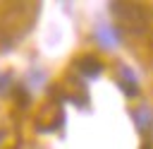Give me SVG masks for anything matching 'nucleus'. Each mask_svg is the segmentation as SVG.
Returning a JSON list of instances; mask_svg holds the SVG:
<instances>
[{"label": "nucleus", "instance_id": "f257e3e1", "mask_svg": "<svg viewBox=\"0 0 153 149\" xmlns=\"http://www.w3.org/2000/svg\"><path fill=\"white\" fill-rule=\"evenodd\" d=\"M110 12H112L117 26L134 34V36L146 34V29L151 24V17H148L146 7L139 5V2H110Z\"/></svg>", "mask_w": 153, "mask_h": 149}, {"label": "nucleus", "instance_id": "f03ea898", "mask_svg": "<svg viewBox=\"0 0 153 149\" xmlns=\"http://www.w3.org/2000/svg\"><path fill=\"white\" fill-rule=\"evenodd\" d=\"M76 70L84 74V77H98L103 72V62L96 58V55H84L76 60Z\"/></svg>", "mask_w": 153, "mask_h": 149}, {"label": "nucleus", "instance_id": "7ed1b4c3", "mask_svg": "<svg viewBox=\"0 0 153 149\" xmlns=\"http://www.w3.org/2000/svg\"><path fill=\"white\" fill-rule=\"evenodd\" d=\"M96 41L103 46V48H112L120 43V29L117 26H100L96 31Z\"/></svg>", "mask_w": 153, "mask_h": 149}, {"label": "nucleus", "instance_id": "20e7f679", "mask_svg": "<svg viewBox=\"0 0 153 149\" xmlns=\"http://www.w3.org/2000/svg\"><path fill=\"white\" fill-rule=\"evenodd\" d=\"M117 84L122 87V91H124L127 96H136V94H139V87H136V77H134V72H131V70H127V67H122V70H120Z\"/></svg>", "mask_w": 153, "mask_h": 149}, {"label": "nucleus", "instance_id": "39448f33", "mask_svg": "<svg viewBox=\"0 0 153 149\" xmlns=\"http://www.w3.org/2000/svg\"><path fill=\"white\" fill-rule=\"evenodd\" d=\"M131 115H134V123L139 125V130H141V132H146V130L153 125V113H151L148 108H136Z\"/></svg>", "mask_w": 153, "mask_h": 149}, {"label": "nucleus", "instance_id": "423d86ee", "mask_svg": "<svg viewBox=\"0 0 153 149\" xmlns=\"http://www.w3.org/2000/svg\"><path fill=\"white\" fill-rule=\"evenodd\" d=\"M5 84H10V74H2L0 77V91H5Z\"/></svg>", "mask_w": 153, "mask_h": 149}, {"label": "nucleus", "instance_id": "0eeeda50", "mask_svg": "<svg viewBox=\"0 0 153 149\" xmlns=\"http://www.w3.org/2000/svg\"><path fill=\"white\" fill-rule=\"evenodd\" d=\"M143 149H151V144H146V147H143Z\"/></svg>", "mask_w": 153, "mask_h": 149}]
</instances>
